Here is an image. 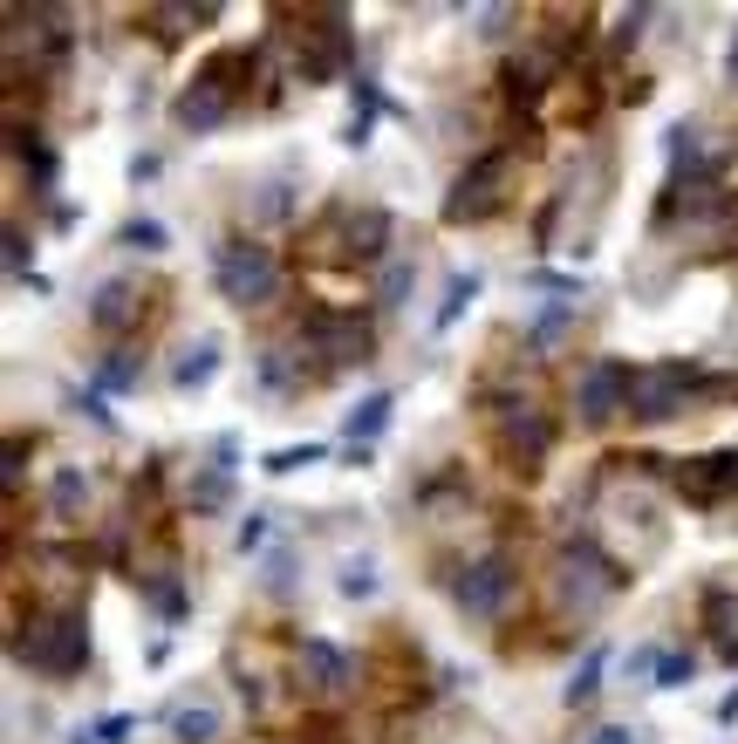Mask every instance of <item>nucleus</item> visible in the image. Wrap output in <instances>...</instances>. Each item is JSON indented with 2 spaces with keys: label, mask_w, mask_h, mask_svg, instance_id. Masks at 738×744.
Returning <instances> with one entry per match:
<instances>
[{
  "label": "nucleus",
  "mask_w": 738,
  "mask_h": 744,
  "mask_svg": "<svg viewBox=\"0 0 738 744\" xmlns=\"http://www.w3.org/2000/svg\"><path fill=\"white\" fill-rule=\"evenodd\" d=\"M14 656L28 662L35 676H48V683L83 676L89 656H96L89 614H83V608H41L35 622H14Z\"/></svg>",
  "instance_id": "nucleus-1"
},
{
  "label": "nucleus",
  "mask_w": 738,
  "mask_h": 744,
  "mask_svg": "<svg viewBox=\"0 0 738 744\" xmlns=\"http://www.w3.org/2000/svg\"><path fill=\"white\" fill-rule=\"evenodd\" d=\"M616 587H622V568L602 553V540H561L554 547V568H547V601L561 608V614H595L616 601Z\"/></svg>",
  "instance_id": "nucleus-2"
},
{
  "label": "nucleus",
  "mask_w": 738,
  "mask_h": 744,
  "mask_svg": "<svg viewBox=\"0 0 738 744\" xmlns=\"http://www.w3.org/2000/svg\"><path fill=\"white\" fill-rule=\"evenodd\" d=\"M513 171H520V144H493V150H479V158L451 178V192H445V225H479V219H493L506 192H513Z\"/></svg>",
  "instance_id": "nucleus-3"
},
{
  "label": "nucleus",
  "mask_w": 738,
  "mask_h": 744,
  "mask_svg": "<svg viewBox=\"0 0 738 744\" xmlns=\"http://www.w3.org/2000/svg\"><path fill=\"white\" fill-rule=\"evenodd\" d=\"M281 35H294V69L308 75V83H328V75L349 69V14L342 8H308V14H281L274 21Z\"/></svg>",
  "instance_id": "nucleus-4"
},
{
  "label": "nucleus",
  "mask_w": 738,
  "mask_h": 744,
  "mask_svg": "<svg viewBox=\"0 0 738 744\" xmlns=\"http://www.w3.org/2000/svg\"><path fill=\"white\" fill-rule=\"evenodd\" d=\"M451 595H458V608H465L472 622H506V614L520 608V568H513V553H506V547L472 553L465 574L451 581Z\"/></svg>",
  "instance_id": "nucleus-5"
},
{
  "label": "nucleus",
  "mask_w": 738,
  "mask_h": 744,
  "mask_svg": "<svg viewBox=\"0 0 738 744\" xmlns=\"http://www.w3.org/2000/svg\"><path fill=\"white\" fill-rule=\"evenodd\" d=\"M301 355H308V369L328 376V369H349V363H370L376 355V336L363 315H328V307H308L301 315Z\"/></svg>",
  "instance_id": "nucleus-6"
},
{
  "label": "nucleus",
  "mask_w": 738,
  "mask_h": 744,
  "mask_svg": "<svg viewBox=\"0 0 738 744\" xmlns=\"http://www.w3.org/2000/svg\"><path fill=\"white\" fill-rule=\"evenodd\" d=\"M219 294L233 301L240 315L267 307L274 294H281V267H274V253L261 240H226L219 246Z\"/></svg>",
  "instance_id": "nucleus-7"
},
{
  "label": "nucleus",
  "mask_w": 738,
  "mask_h": 744,
  "mask_svg": "<svg viewBox=\"0 0 738 744\" xmlns=\"http://www.w3.org/2000/svg\"><path fill=\"white\" fill-rule=\"evenodd\" d=\"M704 397V376L691 363H656L636 369V397H629V424H670Z\"/></svg>",
  "instance_id": "nucleus-8"
},
{
  "label": "nucleus",
  "mask_w": 738,
  "mask_h": 744,
  "mask_svg": "<svg viewBox=\"0 0 738 744\" xmlns=\"http://www.w3.org/2000/svg\"><path fill=\"white\" fill-rule=\"evenodd\" d=\"M629 397H636V369L629 363H616V355L581 363V376H574V417L589 430H608L616 417H629Z\"/></svg>",
  "instance_id": "nucleus-9"
},
{
  "label": "nucleus",
  "mask_w": 738,
  "mask_h": 744,
  "mask_svg": "<svg viewBox=\"0 0 738 744\" xmlns=\"http://www.w3.org/2000/svg\"><path fill=\"white\" fill-rule=\"evenodd\" d=\"M568 69V56H561V41L554 35H533V41H520V48H506V62H499V89H506V102L513 110H527V102H541L547 96V83Z\"/></svg>",
  "instance_id": "nucleus-10"
},
{
  "label": "nucleus",
  "mask_w": 738,
  "mask_h": 744,
  "mask_svg": "<svg viewBox=\"0 0 738 744\" xmlns=\"http://www.w3.org/2000/svg\"><path fill=\"white\" fill-rule=\"evenodd\" d=\"M355 649H342V643H328V635H308L301 643V656H294V683L308 690V697H322V704H336V697H349L355 690Z\"/></svg>",
  "instance_id": "nucleus-11"
},
{
  "label": "nucleus",
  "mask_w": 738,
  "mask_h": 744,
  "mask_svg": "<svg viewBox=\"0 0 738 744\" xmlns=\"http://www.w3.org/2000/svg\"><path fill=\"white\" fill-rule=\"evenodd\" d=\"M499 451H506V465H513V472H541L547 458H554V417H547L541 403L506 410V417H499Z\"/></svg>",
  "instance_id": "nucleus-12"
},
{
  "label": "nucleus",
  "mask_w": 738,
  "mask_h": 744,
  "mask_svg": "<svg viewBox=\"0 0 738 744\" xmlns=\"http://www.w3.org/2000/svg\"><path fill=\"white\" fill-rule=\"evenodd\" d=\"M328 225H336L349 267H376L390 253V212H384V205H349V212H336Z\"/></svg>",
  "instance_id": "nucleus-13"
},
{
  "label": "nucleus",
  "mask_w": 738,
  "mask_h": 744,
  "mask_svg": "<svg viewBox=\"0 0 738 744\" xmlns=\"http://www.w3.org/2000/svg\"><path fill=\"white\" fill-rule=\"evenodd\" d=\"M35 581L48 608H75V587L89 581V547H35Z\"/></svg>",
  "instance_id": "nucleus-14"
},
{
  "label": "nucleus",
  "mask_w": 738,
  "mask_h": 744,
  "mask_svg": "<svg viewBox=\"0 0 738 744\" xmlns=\"http://www.w3.org/2000/svg\"><path fill=\"white\" fill-rule=\"evenodd\" d=\"M677 492L698 499V505H718L738 492V451H704V458H683L677 465Z\"/></svg>",
  "instance_id": "nucleus-15"
},
{
  "label": "nucleus",
  "mask_w": 738,
  "mask_h": 744,
  "mask_svg": "<svg viewBox=\"0 0 738 744\" xmlns=\"http://www.w3.org/2000/svg\"><path fill=\"white\" fill-rule=\"evenodd\" d=\"M137 307H144V280L137 273H110L104 288L89 294V321L104 328V336H123V328H137Z\"/></svg>",
  "instance_id": "nucleus-16"
},
{
  "label": "nucleus",
  "mask_w": 738,
  "mask_h": 744,
  "mask_svg": "<svg viewBox=\"0 0 738 744\" xmlns=\"http://www.w3.org/2000/svg\"><path fill=\"white\" fill-rule=\"evenodd\" d=\"M390 410H397V397H390V390H370L363 403L349 410L342 438H349V451H355V458H363V451H370V444H376V438H384V430H390Z\"/></svg>",
  "instance_id": "nucleus-17"
},
{
  "label": "nucleus",
  "mask_w": 738,
  "mask_h": 744,
  "mask_svg": "<svg viewBox=\"0 0 738 744\" xmlns=\"http://www.w3.org/2000/svg\"><path fill=\"white\" fill-rule=\"evenodd\" d=\"M219 704L213 697H185V704H171V737L178 744H219Z\"/></svg>",
  "instance_id": "nucleus-18"
},
{
  "label": "nucleus",
  "mask_w": 738,
  "mask_h": 744,
  "mask_svg": "<svg viewBox=\"0 0 738 744\" xmlns=\"http://www.w3.org/2000/svg\"><path fill=\"white\" fill-rule=\"evenodd\" d=\"M704 635L718 643L725 662H738V595H725V587H704Z\"/></svg>",
  "instance_id": "nucleus-19"
},
{
  "label": "nucleus",
  "mask_w": 738,
  "mask_h": 744,
  "mask_svg": "<svg viewBox=\"0 0 738 744\" xmlns=\"http://www.w3.org/2000/svg\"><path fill=\"white\" fill-rule=\"evenodd\" d=\"M219 363H226V349H219V336H206V342H192L171 363V382H178V390H206V382L219 376Z\"/></svg>",
  "instance_id": "nucleus-20"
},
{
  "label": "nucleus",
  "mask_w": 738,
  "mask_h": 744,
  "mask_svg": "<svg viewBox=\"0 0 738 744\" xmlns=\"http://www.w3.org/2000/svg\"><path fill=\"white\" fill-rule=\"evenodd\" d=\"M89 499H96V485H89V472H75V465H62L56 478H48V512H56V520H83V512H89Z\"/></svg>",
  "instance_id": "nucleus-21"
},
{
  "label": "nucleus",
  "mask_w": 738,
  "mask_h": 744,
  "mask_svg": "<svg viewBox=\"0 0 738 744\" xmlns=\"http://www.w3.org/2000/svg\"><path fill=\"white\" fill-rule=\"evenodd\" d=\"M137 595L165 614V622H178L185 614V581H178V568H137Z\"/></svg>",
  "instance_id": "nucleus-22"
},
{
  "label": "nucleus",
  "mask_w": 738,
  "mask_h": 744,
  "mask_svg": "<svg viewBox=\"0 0 738 744\" xmlns=\"http://www.w3.org/2000/svg\"><path fill=\"white\" fill-rule=\"evenodd\" d=\"M96 390H110V397H123V390H137V382H144V355L137 349H110L104 355V363H96Z\"/></svg>",
  "instance_id": "nucleus-23"
},
{
  "label": "nucleus",
  "mask_w": 738,
  "mask_h": 744,
  "mask_svg": "<svg viewBox=\"0 0 738 744\" xmlns=\"http://www.w3.org/2000/svg\"><path fill=\"white\" fill-rule=\"evenodd\" d=\"M479 288H486V273H451V288H445V301H438V321H431V336H451L458 315L479 301Z\"/></svg>",
  "instance_id": "nucleus-24"
},
{
  "label": "nucleus",
  "mask_w": 738,
  "mask_h": 744,
  "mask_svg": "<svg viewBox=\"0 0 738 744\" xmlns=\"http://www.w3.org/2000/svg\"><path fill=\"white\" fill-rule=\"evenodd\" d=\"M411 280H418V267H411V260H390V267H384V280H376V307H384V315H397V307L411 301Z\"/></svg>",
  "instance_id": "nucleus-25"
},
{
  "label": "nucleus",
  "mask_w": 738,
  "mask_h": 744,
  "mask_svg": "<svg viewBox=\"0 0 738 744\" xmlns=\"http://www.w3.org/2000/svg\"><path fill=\"white\" fill-rule=\"evenodd\" d=\"M301 349V342H294ZM294 349H261V382L274 397H288L294 390V376H308V369H294Z\"/></svg>",
  "instance_id": "nucleus-26"
},
{
  "label": "nucleus",
  "mask_w": 738,
  "mask_h": 744,
  "mask_svg": "<svg viewBox=\"0 0 738 744\" xmlns=\"http://www.w3.org/2000/svg\"><path fill=\"white\" fill-rule=\"evenodd\" d=\"M568 328H574V307H568V301H554V307H541V315L527 321V336H533V349H554V342L568 336Z\"/></svg>",
  "instance_id": "nucleus-27"
},
{
  "label": "nucleus",
  "mask_w": 738,
  "mask_h": 744,
  "mask_svg": "<svg viewBox=\"0 0 738 744\" xmlns=\"http://www.w3.org/2000/svg\"><path fill=\"white\" fill-rule=\"evenodd\" d=\"M602 670H608V649H589V656H581V670H574V683H568V704H589L595 690H602Z\"/></svg>",
  "instance_id": "nucleus-28"
},
{
  "label": "nucleus",
  "mask_w": 738,
  "mask_h": 744,
  "mask_svg": "<svg viewBox=\"0 0 738 744\" xmlns=\"http://www.w3.org/2000/svg\"><path fill=\"white\" fill-rule=\"evenodd\" d=\"M226 499H233V485H226V472H206V478H192V492H185V505H192V512H219Z\"/></svg>",
  "instance_id": "nucleus-29"
},
{
  "label": "nucleus",
  "mask_w": 738,
  "mask_h": 744,
  "mask_svg": "<svg viewBox=\"0 0 738 744\" xmlns=\"http://www.w3.org/2000/svg\"><path fill=\"white\" fill-rule=\"evenodd\" d=\"M8 273L21 280V288H41V273L28 260V233H21V225H8Z\"/></svg>",
  "instance_id": "nucleus-30"
},
{
  "label": "nucleus",
  "mask_w": 738,
  "mask_h": 744,
  "mask_svg": "<svg viewBox=\"0 0 738 744\" xmlns=\"http://www.w3.org/2000/svg\"><path fill=\"white\" fill-rule=\"evenodd\" d=\"M698 676V656H677V649H664V662H656V683L664 690H677V683H691Z\"/></svg>",
  "instance_id": "nucleus-31"
},
{
  "label": "nucleus",
  "mask_w": 738,
  "mask_h": 744,
  "mask_svg": "<svg viewBox=\"0 0 738 744\" xmlns=\"http://www.w3.org/2000/svg\"><path fill=\"white\" fill-rule=\"evenodd\" d=\"M370 587H376V560H349V568H342V595H349V601H363Z\"/></svg>",
  "instance_id": "nucleus-32"
},
{
  "label": "nucleus",
  "mask_w": 738,
  "mask_h": 744,
  "mask_svg": "<svg viewBox=\"0 0 738 744\" xmlns=\"http://www.w3.org/2000/svg\"><path fill=\"white\" fill-rule=\"evenodd\" d=\"M213 8H178V14H158V35H185V28H206Z\"/></svg>",
  "instance_id": "nucleus-33"
},
{
  "label": "nucleus",
  "mask_w": 738,
  "mask_h": 744,
  "mask_svg": "<svg viewBox=\"0 0 738 744\" xmlns=\"http://www.w3.org/2000/svg\"><path fill=\"white\" fill-rule=\"evenodd\" d=\"M315 458H322V444H294L281 458H267V472H294V465H315Z\"/></svg>",
  "instance_id": "nucleus-34"
},
{
  "label": "nucleus",
  "mask_w": 738,
  "mask_h": 744,
  "mask_svg": "<svg viewBox=\"0 0 738 744\" xmlns=\"http://www.w3.org/2000/svg\"><path fill=\"white\" fill-rule=\"evenodd\" d=\"M123 246H150V253H158L165 246V225H123Z\"/></svg>",
  "instance_id": "nucleus-35"
},
{
  "label": "nucleus",
  "mask_w": 738,
  "mask_h": 744,
  "mask_svg": "<svg viewBox=\"0 0 738 744\" xmlns=\"http://www.w3.org/2000/svg\"><path fill=\"white\" fill-rule=\"evenodd\" d=\"M261 540H267V512H253V520L240 526V547H246V553H261Z\"/></svg>",
  "instance_id": "nucleus-36"
},
{
  "label": "nucleus",
  "mask_w": 738,
  "mask_h": 744,
  "mask_svg": "<svg viewBox=\"0 0 738 744\" xmlns=\"http://www.w3.org/2000/svg\"><path fill=\"white\" fill-rule=\"evenodd\" d=\"M589 744H636V731H629V724H602Z\"/></svg>",
  "instance_id": "nucleus-37"
},
{
  "label": "nucleus",
  "mask_w": 738,
  "mask_h": 744,
  "mask_svg": "<svg viewBox=\"0 0 738 744\" xmlns=\"http://www.w3.org/2000/svg\"><path fill=\"white\" fill-rule=\"evenodd\" d=\"M718 717H725V724H738V690H731V697L718 704Z\"/></svg>",
  "instance_id": "nucleus-38"
},
{
  "label": "nucleus",
  "mask_w": 738,
  "mask_h": 744,
  "mask_svg": "<svg viewBox=\"0 0 738 744\" xmlns=\"http://www.w3.org/2000/svg\"><path fill=\"white\" fill-rule=\"evenodd\" d=\"M731 75H738V35H731Z\"/></svg>",
  "instance_id": "nucleus-39"
}]
</instances>
